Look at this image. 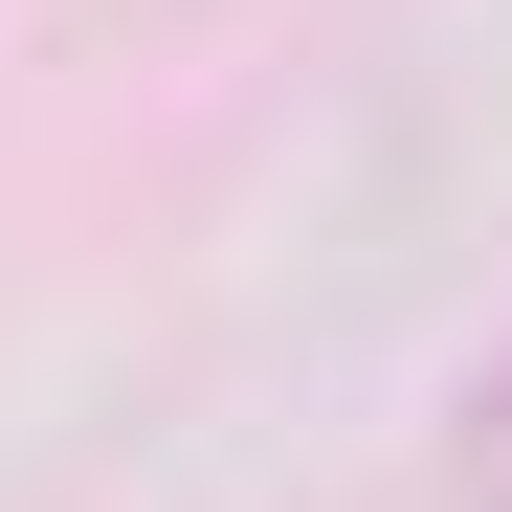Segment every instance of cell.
<instances>
[{
    "label": "cell",
    "instance_id": "cell-1",
    "mask_svg": "<svg viewBox=\"0 0 512 512\" xmlns=\"http://www.w3.org/2000/svg\"><path fill=\"white\" fill-rule=\"evenodd\" d=\"M446 512H512V312H490V357L446 401Z\"/></svg>",
    "mask_w": 512,
    "mask_h": 512
}]
</instances>
